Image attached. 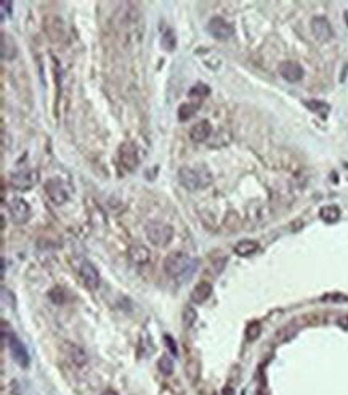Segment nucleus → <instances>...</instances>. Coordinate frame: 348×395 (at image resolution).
I'll return each mask as SVG.
<instances>
[{"label":"nucleus","mask_w":348,"mask_h":395,"mask_svg":"<svg viewBox=\"0 0 348 395\" xmlns=\"http://www.w3.org/2000/svg\"><path fill=\"white\" fill-rule=\"evenodd\" d=\"M311 32L314 39H318L319 42H326L334 36V31L324 16H316V18L311 20Z\"/></svg>","instance_id":"10"},{"label":"nucleus","mask_w":348,"mask_h":395,"mask_svg":"<svg viewBox=\"0 0 348 395\" xmlns=\"http://www.w3.org/2000/svg\"><path fill=\"white\" fill-rule=\"evenodd\" d=\"M79 275H80V279H82V283L88 287V289H98L100 286V273L98 270L95 268V265L92 262L88 260H84L80 263L79 267Z\"/></svg>","instance_id":"8"},{"label":"nucleus","mask_w":348,"mask_h":395,"mask_svg":"<svg viewBox=\"0 0 348 395\" xmlns=\"http://www.w3.org/2000/svg\"><path fill=\"white\" fill-rule=\"evenodd\" d=\"M0 53H2V60H8V61H12L16 56V53H18V48H16L13 37L10 34H7V32H2V36H0Z\"/></svg>","instance_id":"15"},{"label":"nucleus","mask_w":348,"mask_h":395,"mask_svg":"<svg viewBox=\"0 0 348 395\" xmlns=\"http://www.w3.org/2000/svg\"><path fill=\"white\" fill-rule=\"evenodd\" d=\"M37 183H39V170L34 169L15 172L10 177V185L18 191H28Z\"/></svg>","instance_id":"4"},{"label":"nucleus","mask_w":348,"mask_h":395,"mask_svg":"<svg viewBox=\"0 0 348 395\" xmlns=\"http://www.w3.org/2000/svg\"><path fill=\"white\" fill-rule=\"evenodd\" d=\"M260 331H262L260 323H258V322H252V323L247 326V331H246L247 339H249V341H255L257 337L260 336Z\"/></svg>","instance_id":"25"},{"label":"nucleus","mask_w":348,"mask_h":395,"mask_svg":"<svg viewBox=\"0 0 348 395\" xmlns=\"http://www.w3.org/2000/svg\"><path fill=\"white\" fill-rule=\"evenodd\" d=\"M212 174L206 166L199 167H182L178 170V180L186 190L196 191L199 188H206L212 183Z\"/></svg>","instance_id":"1"},{"label":"nucleus","mask_w":348,"mask_h":395,"mask_svg":"<svg viewBox=\"0 0 348 395\" xmlns=\"http://www.w3.org/2000/svg\"><path fill=\"white\" fill-rule=\"evenodd\" d=\"M128 257H130V260L135 265H146L151 260V252L146 246L136 243V244H132L130 249H128Z\"/></svg>","instance_id":"13"},{"label":"nucleus","mask_w":348,"mask_h":395,"mask_svg":"<svg viewBox=\"0 0 348 395\" xmlns=\"http://www.w3.org/2000/svg\"><path fill=\"white\" fill-rule=\"evenodd\" d=\"M210 134H212V126H210V122L206 121V119H202L199 122H196L191 130H190V138L193 140V142H206V140L210 137Z\"/></svg>","instance_id":"14"},{"label":"nucleus","mask_w":348,"mask_h":395,"mask_svg":"<svg viewBox=\"0 0 348 395\" xmlns=\"http://www.w3.org/2000/svg\"><path fill=\"white\" fill-rule=\"evenodd\" d=\"M144 232H146L151 244L157 246V248H164L173 238V228L164 224V222H149L146 228H144Z\"/></svg>","instance_id":"3"},{"label":"nucleus","mask_w":348,"mask_h":395,"mask_svg":"<svg viewBox=\"0 0 348 395\" xmlns=\"http://www.w3.org/2000/svg\"><path fill=\"white\" fill-rule=\"evenodd\" d=\"M8 347H10V353H12L13 360H15L20 366L26 368V366L29 365L28 350H26V347L23 345V342H21L15 334L10 337V341H8Z\"/></svg>","instance_id":"11"},{"label":"nucleus","mask_w":348,"mask_h":395,"mask_svg":"<svg viewBox=\"0 0 348 395\" xmlns=\"http://www.w3.org/2000/svg\"><path fill=\"white\" fill-rule=\"evenodd\" d=\"M196 110H198L196 105H182L180 108H178V119H180V121H188L190 118L194 116Z\"/></svg>","instance_id":"22"},{"label":"nucleus","mask_w":348,"mask_h":395,"mask_svg":"<svg viewBox=\"0 0 348 395\" xmlns=\"http://www.w3.org/2000/svg\"><path fill=\"white\" fill-rule=\"evenodd\" d=\"M279 74L287 82H298L303 77V68L295 61H282L279 64Z\"/></svg>","instance_id":"12"},{"label":"nucleus","mask_w":348,"mask_h":395,"mask_svg":"<svg viewBox=\"0 0 348 395\" xmlns=\"http://www.w3.org/2000/svg\"><path fill=\"white\" fill-rule=\"evenodd\" d=\"M119 162L125 170L133 172L138 167L140 156H138V148L132 142H125L119 146Z\"/></svg>","instance_id":"5"},{"label":"nucleus","mask_w":348,"mask_h":395,"mask_svg":"<svg viewBox=\"0 0 348 395\" xmlns=\"http://www.w3.org/2000/svg\"><path fill=\"white\" fill-rule=\"evenodd\" d=\"M234 392H233V389L231 387H225L223 389V395H233Z\"/></svg>","instance_id":"29"},{"label":"nucleus","mask_w":348,"mask_h":395,"mask_svg":"<svg viewBox=\"0 0 348 395\" xmlns=\"http://www.w3.org/2000/svg\"><path fill=\"white\" fill-rule=\"evenodd\" d=\"M319 217L326 222V224H335L340 219V209L337 206H324L319 211Z\"/></svg>","instance_id":"20"},{"label":"nucleus","mask_w":348,"mask_h":395,"mask_svg":"<svg viewBox=\"0 0 348 395\" xmlns=\"http://www.w3.org/2000/svg\"><path fill=\"white\" fill-rule=\"evenodd\" d=\"M209 95V87L206 84H196L191 90H190V98L194 100V105L199 106L201 102Z\"/></svg>","instance_id":"21"},{"label":"nucleus","mask_w":348,"mask_h":395,"mask_svg":"<svg viewBox=\"0 0 348 395\" xmlns=\"http://www.w3.org/2000/svg\"><path fill=\"white\" fill-rule=\"evenodd\" d=\"M159 368H160V371H162L164 374H170L172 369H173L172 358H168L167 355H162V358L159 360Z\"/></svg>","instance_id":"26"},{"label":"nucleus","mask_w":348,"mask_h":395,"mask_svg":"<svg viewBox=\"0 0 348 395\" xmlns=\"http://www.w3.org/2000/svg\"><path fill=\"white\" fill-rule=\"evenodd\" d=\"M45 193L47 196L50 198V201L55 203V204H64L68 201V191L64 185L60 182L58 178H50L48 182L45 183Z\"/></svg>","instance_id":"9"},{"label":"nucleus","mask_w":348,"mask_h":395,"mask_svg":"<svg viewBox=\"0 0 348 395\" xmlns=\"http://www.w3.org/2000/svg\"><path fill=\"white\" fill-rule=\"evenodd\" d=\"M210 294H212V284L207 281H201L191 291V301L194 304H204L210 298Z\"/></svg>","instance_id":"16"},{"label":"nucleus","mask_w":348,"mask_h":395,"mask_svg":"<svg viewBox=\"0 0 348 395\" xmlns=\"http://www.w3.org/2000/svg\"><path fill=\"white\" fill-rule=\"evenodd\" d=\"M338 326L343 328V329H346V331H348V314L338 318Z\"/></svg>","instance_id":"28"},{"label":"nucleus","mask_w":348,"mask_h":395,"mask_svg":"<svg viewBox=\"0 0 348 395\" xmlns=\"http://www.w3.org/2000/svg\"><path fill=\"white\" fill-rule=\"evenodd\" d=\"M8 209H10L12 220L18 225L26 224L31 217V208L23 198H13V200L8 203Z\"/></svg>","instance_id":"7"},{"label":"nucleus","mask_w":348,"mask_h":395,"mask_svg":"<svg viewBox=\"0 0 348 395\" xmlns=\"http://www.w3.org/2000/svg\"><path fill=\"white\" fill-rule=\"evenodd\" d=\"M160 42H162V47L165 48V50L172 52L173 48H175V45H177V39H175L173 31H172V29H167V31L164 32L162 40H160Z\"/></svg>","instance_id":"23"},{"label":"nucleus","mask_w":348,"mask_h":395,"mask_svg":"<svg viewBox=\"0 0 348 395\" xmlns=\"http://www.w3.org/2000/svg\"><path fill=\"white\" fill-rule=\"evenodd\" d=\"M258 249V243L254 240H242L236 246H234V254L239 257H249L255 254Z\"/></svg>","instance_id":"17"},{"label":"nucleus","mask_w":348,"mask_h":395,"mask_svg":"<svg viewBox=\"0 0 348 395\" xmlns=\"http://www.w3.org/2000/svg\"><path fill=\"white\" fill-rule=\"evenodd\" d=\"M196 318H198V314H196V310H194L193 307H186L183 310V323L185 326H193V323L196 322Z\"/></svg>","instance_id":"24"},{"label":"nucleus","mask_w":348,"mask_h":395,"mask_svg":"<svg viewBox=\"0 0 348 395\" xmlns=\"http://www.w3.org/2000/svg\"><path fill=\"white\" fill-rule=\"evenodd\" d=\"M66 352L69 358L72 360V363H76L77 366H84L87 363V355L85 352L79 347L76 344H66Z\"/></svg>","instance_id":"18"},{"label":"nucleus","mask_w":348,"mask_h":395,"mask_svg":"<svg viewBox=\"0 0 348 395\" xmlns=\"http://www.w3.org/2000/svg\"><path fill=\"white\" fill-rule=\"evenodd\" d=\"M165 342H167V347L170 349V352L173 355H177V345H175V341L172 339L170 336H165Z\"/></svg>","instance_id":"27"},{"label":"nucleus","mask_w":348,"mask_h":395,"mask_svg":"<svg viewBox=\"0 0 348 395\" xmlns=\"http://www.w3.org/2000/svg\"><path fill=\"white\" fill-rule=\"evenodd\" d=\"M101 395H117V393H116L114 390H104Z\"/></svg>","instance_id":"30"},{"label":"nucleus","mask_w":348,"mask_h":395,"mask_svg":"<svg viewBox=\"0 0 348 395\" xmlns=\"http://www.w3.org/2000/svg\"><path fill=\"white\" fill-rule=\"evenodd\" d=\"M207 31L217 40H228L234 34V28L222 16H214L207 24Z\"/></svg>","instance_id":"6"},{"label":"nucleus","mask_w":348,"mask_h":395,"mask_svg":"<svg viewBox=\"0 0 348 395\" xmlns=\"http://www.w3.org/2000/svg\"><path fill=\"white\" fill-rule=\"evenodd\" d=\"M194 267L196 262L185 252H170L164 260V270L170 278H182Z\"/></svg>","instance_id":"2"},{"label":"nucleus","mask_w":348,"mask_h":395,"mask_svg":"<svg viewBox=\"0 0 348 395\" xmlns=\"http://www.w3.org/2000/svg\"><path fill=\"white\" fill-rule=\"evenodd\" d=\"M305 106L311 113L318 114V116H321V118H326L327 114L330 113V106L326 102H321V100H306Z\"/></svg>","instance_id":"19"}]
</instances>
